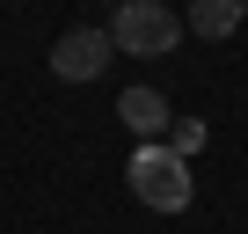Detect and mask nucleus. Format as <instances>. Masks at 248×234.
<instances>
[{
  "label": "nucleus",
  "mask_w": 248,
  "mask_h": 234,
  "mask_svg": "<svg viewBox=\"0 0 248 234\" xmlns=\"http://www.w3.org/2000/svg\"><path fill=\"white\" fill-rule=\"evenodd\" d=\"M124 176H132V198L139 205H154V212H183L190 205V161L175 154V147H161V139H146L139 154H132V168H124Z\"/></svg>",
  "instance_id": "obj_1"
},
{
  "label": "nucleus",
  "mask_w": 248,
  "mask_h": 234,
  "mask_svg": "<svg viewBox=\"0 0 248 234\" xmlns=\"http://www.w3.org/2000/svg\"><path fill=\"white\" fill-rule=\"evenodd\" d=\"M117 51L124 59H161L183 44V15L168 8V0H117V22H109Z\"/></svg>",
  "instance_id": "obj_2"
},
{
  "label": "nucleus",
  "mask_w": 248,
  "mask_h": 234,
  "mask_svg": "<svg viewBox=\"0 0 248 234\" xmlns=\"http://www.w3.org/2000/svg\"><path fill=\"white\" fill-rule=\"evenodd\" d=\"M109 51H117V37L109 30H66L59 44H51V73L59 81H102V66H109Z\"/></svg>",
  "instance_id": "obj_3"
},
{
  "label": "nucleus",
  "mask_w": 248,
  "mask_h": 234,
  "mask_svg": "<svg viewBox=\"0 0 248 234\" xmlns=\"http://www.w3.org/2000/svg\"><path fill=\"white\" fill-rule=\"evenodd\" d=\"M117 117H124V132H139V139H161V132H168V102H161V88H124Z\"/></svg>",
  "instance_id": "obj_4"
},
{
  "label": "nucleus",
  "mask_w": 248,
  "mask_h": 234,
  "mask_svg": "<svg viewBox=\"0 0 248 234\" xmlns=\"http://www.w3.org/2000/svg\"><path fill=\"white\" fill-rule=\"evenodd\" d=\"M183 22H190L197 37H212V44H219V37H233V30H241V0H190V15H183Z\"/></svg>",
  "instance_id": "obj_5"
},
{
  "label": "nucleus",
  "mask_w": 248,
  "mask_h": 234,
  "mask_svg": "<svg viewBox=\"0 0 248 234\" xmlns=\"http://www.w3.org/2000/svg\"><path fill=\"white\" fill-rule=\"evenodd\" d=\"M168 147H175V154H197V147H204V125H175V139H168Z\"/></svg>",
  "instance_id": "obj_6"
},
{
  "label": "nucleus",
  "mask_w": 248,
  "mask_h": 234,
  "mask_svg": "<svg viewBox=\"0 0 248 234\" xmlns=\"http://www.w3.org/2000/svg\"><path fill=\"white\" fill-rule=\"evenodd\" d=\"M241 22H248V0H241Z\"/></svg>",
  "instance_id": "obj_7"
}]
</instances>
